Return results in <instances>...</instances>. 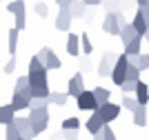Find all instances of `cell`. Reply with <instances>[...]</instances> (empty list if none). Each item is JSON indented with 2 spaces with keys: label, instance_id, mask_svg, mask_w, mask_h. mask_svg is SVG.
I'll use <instances>...</instances> for the list:
<instances>
[{
  "label": "cell",
  "instance_id": "6da1fadb",
  "mask_svg": "<svg viewBox=\"0 0 149 140\" xmlns=\"http://www.w3.org/2000/svg\"><path fill=\"white\" fill-rule=\"evenodd\" d=\"M47 69H45V65L40 60H38L36 56H31L29 60V71H27V78H29V87L33 89V87H49L47 85Z\"/></svg>",
  "mask_w": 149,
  "mask_h": 140
},
{
  "label": "cell",
  "instance_id": "7a4b0ae2",
  "mask_svg": "<svg viewBox=\"0 0 149 140\" xmlns=\"http://www.w3.org/2000/svg\"><path fill=\"white\" fill-rule=\"evenodd\" d=\"M29 122H31V129H33V136L47 131L49 127V111L47 109H29Z\"/></svg>",
  "mask_w": 149,
  "mask_h": 140
},
{
  "label": "cell",
  "instance_id": "3957f363",
  "mask_svg": "<svg viewBox=\"0 0 149 140\" xmlns=\"http://www.w3.org/2000/svg\"><path fill=\"white\" fill-rule=\"evenodd\" d=\"M25 0H13V2H9L7 5V11L11 13V16H16V24H13V29L22 31L27 24V9H25Z\"/></svg>",
  "mask_w": 149,
  "mask_h": 140
},
{
  "label": "cell",
  "instance_id": "277c9868",
  "mask_svg": "<svg viewBox=\"0 0 149 140\" xmlns=\"http://www.w3.org/2000/svg\"><path fill=\"white\" fill-rule=\"evenodd\" d=\"M127 69H129V58H127L125 54H120L118 60H116V65H113V71H111V80H113V85H116V87H120L125 82Z\"/></svg>",
  "mask_w": 149,
  "mask_h": 140
},
{
  "label": "cell",
  "instance_id": "5b68a950",
  "mask_svg": "<svg viewBox=\"0 0 149 140\" xmlns=\"http://www.w3.org/2000/svg\"><path fill=\"white\" fill-rule=\"evenodd\" d=\"M116 60H118V56L111 54V51H105V54H102V58H100V62H98V69H96L100 78H111Z\"/></svg>",
  "mask_w": 149,
  "mask_h": 140
},
{
  "label": "cell",
  "instance_id": "8992f818",
  "mask_svg": "<svg viewBox=\"0 0 149 140\" xmlns=\"http://www.w3.org/2000/svg\"><path fill=\"white\" fill-rule=\"evenodd\" d=\"M82 91H85V80H82L80 71H76L74 76L67 80V91H65V93H67L69 98H78Z\"/></svg>",
  "mask_w": 149,
  "mask_h": 140
},
{
  "label": "cell",
  "instance_id": "52a82bcc",
  "mask_svg": "<svg viewBox=\"0 0 149 140\" xmlns=\"http://www.w3.org/2000/svg\"><path fill=\"white\" fill-rule=\"evenodd\" d=\"M120 29H123V22L118 20V13H105L102 31L109 33V36H120Z\"/></svg>",
  "mask_w": 149,
  "mask_h": 140
},
{
  "label": "cell",
  "instance_id": "ba28073f",
  "mask_svg": "<svg viewBox=\"0 0 149 140\" xmlns=\"http://www.w3.org/2000/svg\"><path fill=\"white\" fill-rule=\"evenodd\" d=\"M76 104H78V109L80 111H98V104H96V98H93V91H85L80 93V96L76 98Z\"/></svg>",
  "mask_w": 149,
  "mask_h": 140
},
{
  "label": "cell",
  "instance_id": "9c48e42d",
  "mask_svg": "<svg viewBox=\"0 0 149 140\" xmlns=\"http://www.w3.org/2000/svg\"><path fill=\"white\" fill-rule=\"evenodd\" d=\"M16 111H22V109H29L31 107V91H13L11 96V102H9Z\"/></svg>",
  "mask_w": 149,
  "mask_h": 140
},
{
  "label": "cell",
  "instance_id": "30bf717a",
  "mask_svg": "<svg viewBox=\"0 0 149 140\" xmlns=\"http://www.w3.org/2000/svg\"><path fill=\"white\" fill-rule=\"evenodd\" d=\"M13 125H16V129H18V134H20L22 140H33V138H36V136H33V129H31L29 118L16 116V118H13Z\"/></svg>",
  "mask_w": 149,
  "mask_h": 140
},
{
  "label": "cell",
  "instance_id": "8fae6325",
  "mask_svg": "<svg viewBox=\"0 0 149 140\" xmlns=\"http://www.w3.org/2000/svg\"><path fill=\"white\" fill-rule=\"evenodd\" d=\"M98 114H100V118H102V122H105V125H109V122H113L116 118L120 116V104L107 102L105 107H100V109H98Z\"/></svg>",
  "mask_w": 149,
  "mask_h": 140
},
{
  "label": "cell",
  "instance_id": "7c38bea8",
  "mask_svg": "<svg viewBox=\"0 0 149 140\" xmlns=\"http://www.w3.org/2000/svg\"><path fill=\"white\" fill-rule=\"evenodd\" d=\"M71 13H69V9H60L58 11V16H56V29L58 31H67L69 33V29H71Z\"/></svg>",
  "mask_w": 149,
  "mask_h": 140
},
{
  "label": "cell",
  "instance_id": "4fadbf2b",
  "mask_svg": "<svg viewBox=\"0 0 149 140\" xmlns=\"http://www.w3.org/2000/svg\"><path fill=\"white\" fill-rule=\"evenodd\" d=\"M102 127H105V122H102V118H100V114H98V111H93L91 116L87 118V122H85V129H87V131H89L91 136H96V134H98V131H100Z\"/></svg>",
  "mask_w": 149,
  "mask_h": 140
},
{
  "label": "cell",
  "instance_id": "5bb4252c",
  "mask_svg": "<svg viewBox=\"0 0 149 140\" xmlns=\"http://www.w3.org/2000/svg\"><path fill=\"white\" fill-rule=\"evenodd\" d=\"M136 102L140 104V107H147L149 102V85L147 82H143V80H138V85H136Z\"/></svg>",
  "mask_w": 149,
  "mask_h": 140
},
{
  "label": "cell",
  "instance_id": "9a60e30c",
  "mask_svg": "<svg viewBox=\"0 0 149 140\" xmlns=\"http://www.w3.org/2000/svg\"><path fill=\"white\" fill-rule=\"evenodd\" d=\"M65 49H67V54H69V56H80V36L69 31L67 42H65Z\"/></svg>",
  "mask_w": 149,
  "mask_h": 140
},
{
  "label": "cell",
  "instance_id": "2e32d148",
  "mask_svg": "<svg viewBox=\"0 0 149 140\" xmlns=\"http://www.w3.org/2000/svg\"><path fill=\"white\" fill-rule=\"evenodd\" d=\"M129 65L134 69H138V71L143 73L149 69V54H138V56H129Z\"/></svg>",
  "mask_w": 149,
  "mask_h": 140
},
{
  "label": "cell",
  "instance_id": "e0dca14e",
  "mask_svg": "<svg viewBox=\"0 0 149 140\" xmlns=\"http://www.w3.org/2000/svg\"><path fill=\"white\" fill-rule=\"evenodd\" d=\"M93 91V98H96V104H98V109L100 107H105L107 102H111L109 98H111V91L109 89H105V87H96V89H91Z\"/></svg>",
  "mask_w": 149,
  "mask_h": 140
},
{
  "label": "cell",
  "instance_id": "ac0fdd59",
  "mask_svg": "<svg viewBox=\"0 0 149 140\" xmlns=\"http://www.w3.org/2000/svg\"><path fill=\"white\" fill-rule=\"evenodd\" d=\"M13 118H16V109H13L11 104H0V125H9V122H13Z\"/></svg>",
  "mask_w": 149,
  "mask_h": 140
},
{
  "label": "cell",
  "instance_id": "d6986e66",
  "mask_svg": "<svg viewBox=\"0 0 149 140\" xmlns=\"http://www.w3.org/2000/svg\"><path fill=\"white\" fill-rule=\"evenodd\" d=\"M140 45H143V38L136 36L129 45H125V51H123V54L127 56V58H129V56H138V54H143V51H140Z\"/></svg>",
  "mask_w": 149,
  "mask_h": 140
},
{
  "label": "cell",
  "instance_id": "ffe728a7",
  "mask_svg": "<svg viewBox=\"0 0 149 140\" xmlns=\"http://www.w3.org/2000/svg\"><path fill=\"white\" fill-rule=\"evenodd\" d=\"M62 67V62H60V58H58V54L54 51V49H49V54H47V60H45V69L47 71H56V69H60Z\"/></svg>",
  "mask_w": 149,
  "mask_h": 140
},
{
  "label": "cell",
  "instance_id": "44dd1931",
  "mask_svg": "<svg viewBox=\"0 0 149 140\" xmlns=\"http://www.w3.org/2000/svg\"><path fill=\"white\" fill-rule=\"evenodd\" d=\"M131 27H134V29H136V33H138V36H143L145 38V33H147V29H149V27H147V22H145V18H143V16H140V13H134V20H131Z\"/></svg>",
  "mask_w": 149,
  "mask_h": 140
},
{
  "label": "cell",
  "instance_id": "7402d4cb",
  "mask_svg": "<svg viewBox=\"0 0 149 140\" xmlns=\"http://www.w3.org/2000/svg\"><path fill=\"white\" fill-rule=\"evenodd\" d=\"M136 36H138V33H136V29L131 27V22L123 24V29H120V38H123V45H129ZM140 38H143V36H140Z\"/></svg>",
  "mask_w": 149,
  "mask_h": 140
},
{
  "label": "cell",
  "instance_id": "603a6c76",
  "mask_svg": "<svg viewBox=\"0 0 149 140\" xmlns=\"http://www.w3.org/2000/svg\"><path fill=\"white\" fill-rule=\"evenodd\" d=\"M85 9L87 7L82 5V0H71V5H69V13H71V18H85Z\"/></svg>",
  "mask_w": 149,
  "mask_h": 140
},
{
  "label": "cell",
  "instance_id": "cb8c5ba5",
  "mask_svg": "<svg viewBox=\"0 0 149 140\" xmlns=\"http://www.w3.org/2000/svg\"><path fill=\"white\" fill-rule=\"evenodd\" d=\"M67 100H69V96H67L65 91H51V93H49V102H51V104L65 107V104H67Z\"/></svg>",
  "mask_w": 149,
  "mask_h": 140
},
{
  "label": "cell",
  "instance_id": "d4e9b609",
  "mask_svg": "<svg viewBox=\"0 0 149 140\" xmlns=\"http://www.w3.org/2000/svg\"><path fill=\"white\" fill-rule=\"evenodd\" d=\"M60 127H62V131H78V129H80V120H78L76 116H69V118L62 120Z\"/></svg>",
  "mask_w": 149,
  "mask_h": 140
},
{
  "label": "cell",
  "instance_id": "484cf974",
  "mask_svg": "<svg viewBox=\"0 0 149 140\" xmlns=\"http://www.w3.org/2000/svg\"><path fill=\"white\" fill-rule=\"evenodd\" d=\"M134 125L136 127H145L147 125V107H138L134 111Z\"/></svg>",
  "mask_w": 149,
  "mask_h": 140
},
{
  "label": "cell",
  "instance_id": "4316f807",
  "mask_svg": "<svg viewBox=\"0 0 149 140\" xmlns=\"http://www.w3.org/2000/svg\"><path fill=\"white\" fill-rule=\"evenodd\" d=\"M18 33H20V31L11 27V29H9V36H7V38H9V54H11V58H16V49H18Z\"/></svg>",
  "mask_w": 149,
  "mask_h": 140
},
{
  "label": "cell",
  "instance_id": "83f0119b",
  "mask_svg": "<svg viewBox=\"0 0 149 140\" xmlns=\"http://www.w3.org/2000/svg\"><path fill=\"white\" fill-rule=\"evenodd\" d=\"M93 140H116V134H113V129L109 127V125H105L98 134L93 136Z\"/></svg>",
  "mask_w": 149,
  "mask_h": 140
},
{
  "label": "cell",
  "instance_id": "f1b7e54d",
  "mask_svg": "<svg viewBox=\"0 0 149 140\" xmlns=\"http://www.w3.org/2000/svg\"><path fill=\"white\" fill-rule=\"evenodd\" d=\"M102 9H105L107 13H118L120 9H123V5H120V0H102Z\"/></svg>",
  "mask_w": 149,
  "mask_h": 140
},
{
  "label": "cell",
  "instance_id": "f546056e",
  "mask_svg": "<svg viewBox=\"0 0 149 140\" xmlns=\"http://www.w3.org/2000/svg\"><path fill=\"white\" fill-rule=\"evenodd\" d=\"M91 51H93V45H91V40H89V36L87 33H80V54L91 56Z\"/></svg>",
  "mask_w": 149,
  "mask_h": 140
},
{
  "label": "cell",
  "instance_id": "4dcf8cb0",
  "mask_svg": "<svg viewBox=\"0 0 149 140\" xmlns=\"http://www.w3.org/2000/svg\"><path fill=\"white\" fill-rule=\"evenodd\" d=\"M5 140H20V134H18V129H16L13 122H9L5 127Z\"/></svg>",
  "mask_w": 149,
  "mask_h": 140
},
{
  "label": "cell",
  "instance_id": "1f68e13d",
  "mask_svg": "<svg viewBox=\"0 0 149 140\" xmlns=\"http://www.w3.org/2000/svg\"><path fill=\"white\" fill-rule=\"evenodd\" d=\"M138 80H140V71H138V69H134V67L129 65V69H127V76H125V82L138 85Z\"/></svg>",
  "mask_w": 149,
  "mask_h": 140
},
{
  "label": "cell",
  "instance_id": "d6a6232c",
  "mask_svg": "<svg viewBox=\"0 0 149 140\" xmlns=\"http://www.w3.org/2000/svg\"><path fill=\"white\" fill-rule=\"evenodd\" d=\"M138 107H140V104L136 102V98H131V96H125V98H123V109H127V111H131V114H134Z\"/></svg>",
  "mask_w": 149,
  "mask_h": 140
},
{
  "label": "cell",
  "instance_id": "836d02e7",
  "mask_svg": "<svg viewBox=\"0 0 149 140\" xmlns=\"http://www.w3.org/2000/svg\"><path fill=\"white\" fill-rule=\"evenodd\" d=\"M27 89H29V78H27V76L16 78V87H13V91H27Z\"/></svg>",
  "mask_w": 149,
  "mask_h": 140
},
{
  "label": "cell",
  "instance_id": "e575fe53",
  "mask_svg": "<svg viewBox=\"0 0 149 140\" xmlns=\"http://www.w3.org/2000/svg\"><path fill=\"white\" fill-rule=\"evenodd\" d=\"M49 98H31V107L29 109H47Z\"/></svg>",
  "mask_w": 149,
  "mask_h": 140
},
{
  "label": "cell",
  "instance_id": "d590c367",
  "mask_svg": "<svg viewBox=\"0 0 149 140\" xmlns=\"http://www.w3.org/2000/svg\"><path fill=\"white\" fill-rule=\"evenodd\" d=\"M33 11H36V16H40V18H47V16H49V7L45 5V2H36Z\"/></svg>",
  "mask_w": 149,
  "mask_h": 140
},
{
  "label": "cell",
  "instance_id": "8d00e7d4",
  "mask_svg": "<svg viewBox=\"0 0 149 140\" xmlns=\"http://www.w3.org/2000/svg\"><path fill=\"white\" fill-rule=\"evenodd\" d=\"M16 67H18V60H16V58H9L7 65L2 67V71H5V73H13V71H16Z\"/></svg>",
  "mask_w": 149,
  "mask_h": 140
},
{
  "label": "cell",
  "instance_id": "74e56055",
  "mask_svg": "<svg viewBox=\"0 0 149 140\" xmlns=\"http://www.w3.org/2000/svg\"><path fill=\"white\" fill-rule=\"evenodd\" d=\"M138 13L145 18V22H147V27H149V5H145V7H138Z\"/></svg>",
  "mask_w": 149,
  "mask_h": 140
},
{
  "label": "cell",
  "instance_id": "f35d334b",
  "mask_svg": "<svg viewBox=\"0 0 149 140\" xmlns=\"http://www.w3.org/2000/svg\"><path fill=\"white\" fill-rule=\"evenodd\" d=\"M47 54H49V47H42V49H40V51L36 54V58H38V60H40V62L45 65V60H47Z\"/></svg>",
  "mask_w": 149,
  "mask_h": 140
},
{
  "label": "cell",
  "instance_id": "ab89813d",
  "mask_svg": "<svg viewBox=\"0 0 149 140\" xmlns=\"http://www.w3.org/2000/svg\"><path fill=\"white\" fill-rule=\"evenodd\" d=\"M62 140H78V131H62Z\"/></svg>",
  "mask_w": 149,
  "mask_h": 140
},
{
  "label": "cell",
  "instance_id": "60d3db41",
  "mask_svg": "<svg viewBox=\"0 0 149 140\" xmlns=\"http://www.w3.org/2000/svg\"><path fill=\"white\" fill-rule=\"evenodd\" d=\"M82 5H85V7H100V5H102V0H82Z\"/></svg>",
  "mask_w": 149,
  "mask_h": 140
},
{
  "label": "cell",
  "instance_id": "b9f144b4",
  "mask_svg": "<svg viewBox=\"0 0 149 140\" xmlns=\"http://www.w3.org/2000/svg\"><path fill=\"white\" fill-rule=\"evenodd\" d=\"M56 5L60 7V9H69V5H71V0H56Z\"/></svg>",
  "mask_w": 149,
  "mask_h": 140
},
{
  "label": "cell",
  "instance_id": "7bdbcfd3",
  "mask_svg": "<svg viewBox=\"0 0 149 140\" xmlns=\"http://www.w3.org/2000/svg\"><path fill=\"white\" fill-rule=\"evenodd\" d=\"M138 2V7H145V5H149V0H136Z\"/></svg>",
  "mask_w": 149,
  "mask_h": 140
},
{
  "label": "cell",
  "instance_id": "ee69618b",
  "mask_svg": "<svg viewBox=\"0 0 149 140\" xmlns=\"http://www.w3.org/2000/svg\"><path fill=\"white\" fill-rule=\"evenodd\" d=\"M143 40H145V42L149 45V29H147V33H145V38H143Z\"/></svg>",
  "mask_w": 149,
  "mask_h": 140
},
{
  "label": "cell",
  "instance_id": "f6af8a7d",
  "mask_svg": "<svg viewBox=\"0 0 149 140\" xmlns=\"http://www.w3.org/2000/svg\"><path fill=\"white\" fill-rule=\"evenodd\" d=\"M0 71H2V67H0Z\"/></svg>",
  "mask_w": 149,
  "mask_h": 140
},
{
  "label": "cell",
  "instance_id": "bcb514c9",
  "mask_svg": "<svg viewBox=\"0 0 149 140\" xmlns=\"http://www.w3.org/2000/svg\"><path fill=\"white\" fill-rule=\"evenodd\" d=\"M120 2H123V0H120Z\"/></svg>",
  "mask_w": 149,
  "mask_h": 140
},
{
  "label": "cell",
  "instance_id": "7dc6e473",
  "mask_svg": "<svg viewBox=\"0 0 149 140\" xmlns=\"http://www.w3.org/2000/svg\"><path fill=\"white\" fill-rule=\"evenodd\" d=\"M20 140H22V138H20Z\"/></svg>",
  "mask_w": 149,
  "mask_h": 140
}]
</instances>
